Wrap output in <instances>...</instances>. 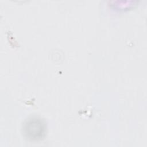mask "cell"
<instances>
[{
  "mask_svg": "<svg viewBox=\"0 0 147 147\" xmlns=\"http://www.w3.org/2000/svg\"><path fill=\"white\" fill-rule=\"evenodd\" d=\"M22 132L24 136L31 141L40 140L45 135V123L39 117H30L22 125Z\"/></svg>",
  "mask_w": 147,
  "mask_h": 147,
  "instance_id": "obj_1",
  "label": "cell"
}]
</instances>
